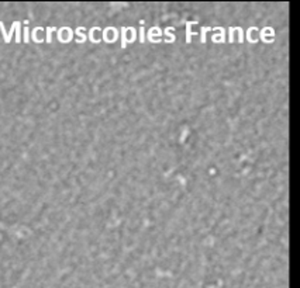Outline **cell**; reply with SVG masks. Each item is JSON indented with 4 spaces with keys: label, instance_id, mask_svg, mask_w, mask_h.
<instances>
[{
    "label": "cell",
    "instance_id": "obj_8",
    "mask_svg": "<svg viewBox=\"0 0 300 288\" xmlns=\"http://www.w3.org/2000/svg\"><path fill=\"white\" fill-rule=\"evenodd\" d=\"M140 40H141V44H144V28H141L140 30Z\"/></svg>",
    "mask_w": 300,
    "mask_h": 288
},
{
    "label": "cell",
    "instance_id": "obj_5",
    "mask_svg": "<svg viewBox=\"0 0 300 288\" xmlns=\"http://www.w3.org/2000/svg\"><path fill=\"white\" fill-rule=\"evenodd\" d=\"M236 31H238V32H240V38H238V42H240V44H242V42H244V31H242L241 27H237Z\"/></svg>",
    "mask_w": 300,
    "mask_h": 288
},
{
    "label": "cell",
    "instance_id": "obj_6",
    "mask_svg": "<svg viewBox=\"0 0 300 288\" xmlns=\"http://www.w3.org/2000/svg\"><path fill=\"white\" fill-rule=\"evenodd\" d=\"M228 32H230V38H228V41H230V44H233V42H234V38H233V32H234V27H230V30H228Z\"/></svg>",
    "mask_w": 300,
    "mask_h": 288
},
{
    "label": "cell",
    "instance_id": "obj_7",
    "mask_svg": "<svg viewBox=\"0 0 300 288\" xmlns=\"http://www.w3.org/2000/svg\"><path fill=\"white\" fill-rule=\"evenodd\" d=\"M54 31V28H48L47 30V32H48V37H47V41H48V44H51V32Z\"/></svg>",
    "mask_w": 300,
    "mask_h": 288
},
{
    "label": "cell",
    "instance_id": "obj_1",
    "mask_svg": "<svg viewBox=\"0 0 300 288\" xmlns=\"http://www.w3.org/2000/svg\"><path fill=\"white\" fill-rule=\"evenodd\" d=\"M193 24H196V23H194V21H188V23H186V42H188V44L192 42V35H193V32L190 31V27H192Z\"/></svg>",
    "mask_w": 300,
    "mask_h": 288
},
{
    "label": "cell",
    "instance_id": "obj_4",
    "mask_svg": "<svg viewBox=\"0 0 300 288\" xmlns=\"http://www.w3.org/2000/svg\"><path fill=\"white\" fill-rule=\"evenodd\" d=\"M125 32H127V28L123 27L121 28V48H127V35H125Z\"/></svg>",
    "mask_w": 300,
    "mask_h": 288
},
{
    "label": "cell",
    "instance_id": "obj_2",
    "mask_svg": "<svg viewBox=\"0 0 300 288\" xmlns=\"http://www.w3.org/2000/svg\"><path fill=\"white\" fill-rule=\"evenodd\" d=\"M172 27H168V28L165 30V35H166V37H168V40L165 41V42H166V44H171V42H173V41L176 40V37H175V35L173 34H171V31H172Z\"/></svg>",
    "mask_w": 300,
    "mask_h": 288
},
{
    "label": "cell",
    "instance_id": "obj_3",
    "mask_svg": "<svg viewBox=\"0 0 300 288\" xmlns=\"http://www.w3.org/2000/svg\"><path fill=\"white\" fill-rule=\"evenodd\" d=\"M207 31H212V28H209V27H201V30H200V41H201V44H206V32Z\"/></svg>",
    "mask_w": 300,
    "mask_h": 288
}]
</instances>
